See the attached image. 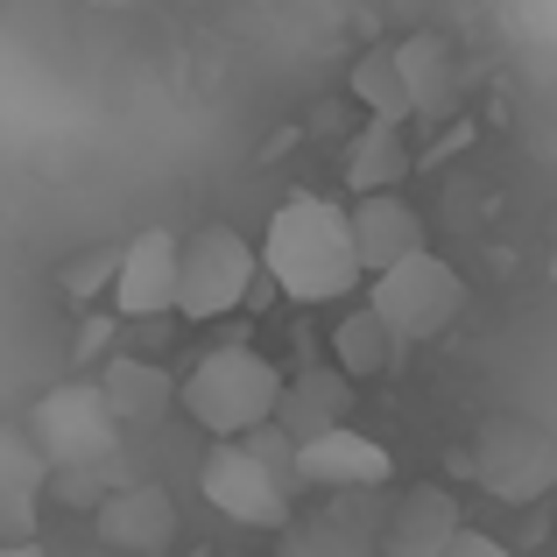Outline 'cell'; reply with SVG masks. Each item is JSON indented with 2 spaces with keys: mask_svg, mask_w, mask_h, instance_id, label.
Instances as JSON below:
<instances>
[{
  "mask_svg": "<svg viewBox=\"0 0 557 557\" xmlns=\"http://www.w3.org/2000/svg\"><path fill=\"white\" fill-rule=\"evenodd\" d=\"M28 437L42 445V459L57 466H99V459H121V417H113L107 388L99 381H64L36 403L28 417Z\"/></svg>",
  "mask_w": 557,
  "mask_h": 557,
  "instance_id": "cell-6",
  "label": "cell"
},
{
  "mask_svg": "<svg viewBox=\"0 0 557 557\" xmlns=\"http://www.w3.org/2000/svg\"><path fill=\"white\" fill-rule=\"evenodd\" d=\"M403 127H409V121H381V113H368V127L346 141V184H354V190H388V184H403L409 170H417Z\"/></svg>",
  "mask_w": 557,
  "mask_h": 557,
  "instance_id": "cell-17",
  "label": "cell"
},
{
  "mask_svg": "<svg viewBox=\"0 0 557 557\" xmlns=\"http://www.w3.org/2000/svg\"><path fill=\"white\" fill-rule=\"evenodd\" d=\"M50 487V459L28 431H0V544H36V502Z\"/></svg>",
  "mask_w": 557,
  "mask_h": 557,
  "instance_id": "cell-12",
  "label": "cell"
},
{
  "mask_svg": "<svg viewBox=\"0 0 557 557\" xmlns=\"http://www.w3.org/2000/svg\"><path fill=\"white\" fill-rule=\"evenodd\" d=\"M368 304L395 325L403 346L409 339H437V332L466 311V275L451 269L445 255L417 247V255H403V261H388V269L368 275Z\"/></svg>",
  "mask_w": 557,
  "mask_h": 557,
  "instance_id": "cell-5",
  "label": "cell"
},
{
  "mask_svg": "<svg viewBox=\"0 0 557 557\" xmlns=\"http://www.w3.org/2000/svg\"><path fill=\"white\" fill-rule=\"evenodd\" d=\"M113 318H163L177 311V233L170 226H141L135 240H121V269L107 289Z\"/></svg>",
  "mask_w": 557,
  "mask_h": 557,
  "instance_id": "cell-9",
  "label": "cell"
},
{
  "mask_svg": "<svg viewBox=\"0 0 557 557\" xmlns=\"http://www.w3.org/2000/svg\"><path fill=\"white\" fill-rule=\"evenodd\" d=\"M261 275L289 304H339L368 283L354 247V219L332 198H283L261 233Z\"/></svg>",
  "mask_w": 557,
  "mask_h": 557,
  "instance_id": "cell-1",
  "label": "cell"
},
{
  "mask_svg": "<svg viewBox=\"0 0 557 557\" xmlns=\"http://www.w3.org/2000/svg\"><path fill=\"white\" fill-rule=\"evenodd\" d=\"M395 64H403V85H409L417 121H445V113L459 107V57H451L445 36H431V28L403 36V42H395Z\"/></svg>",
  "mask_w": 557,
  "mask_h": 557,
  "instance_id": "cell-15",
  "label": "cell"
},
{
  "mask_svg": "<svg viewBox=\"0 0 557 557\" xmlns=\"http://www.w3.org/2000/svg\"><path fill=\"white\" fill-rule=\"evenodd\" d=\"M395 354H403V339H395V325L374 311V304H354V311L332 325V360H339L354 381H374L395 368Z\"/></svg>",
  "mask_w": 557,
  "mask_h": 557,
  "instance_id": "cell-18",
  "label": "cell"
},
{
  "mask_svg": "<svg viewBox=\"0 0 557 557\" xmlns=\"http://www.w3.org/2000/svg\"><path fill=\"white\" fill-rule=\"evenodd\" d=\"M113 269H121V240L92 247V255H71V261H57V289H64L71 304H99V297L113 289Z\"/></svg>",
  "mask_w": 557,
  "mask_h": 557,
  "instance_id": "cell-20",
  "label": "cell"
},
{
  "mask_svg": "<svg viewBox=\"0 0 557 557\" xmlns=\"http://www.w3.org/2000/svg\"><path fill=\"white\" fill-rule=\"evenodd\" d=\"M275 395H283V368L269 354H255V346H212L177 381V409L212 437H240L255 423H269Z\"/></svg>",
  "mask_w": 557,
  "mask_h": 557,
  "instance_id": "cell-3",
  "label": "cell"
},
{
  "mask_svg": "<svg viewBox=\"0 0 557 557\" xmlns=\"http://www.w3.org/2000/svg\"><path fill=\"white\" fill-rule=\"evenodd\" d=\"M473 473L494 502H536L557 480V445H550V431H536V423H522V417H494L487 431H480Z\"/></svg>",
  "mask_w": 557,
  "mask_h": 557,
  "instance_id": "cell-7",
  "label": "cell"
},
{
  "mask_svg": "<svg viewBox=\"0 0 557 557\" xmlns=\"http://www.w3.org/2000/svg\"><path fill=\"white\" fill-rule=\"evenodd\" d=\"M354 417V374L332 360V368H297L283 374V395H275V423L289 431V445L332 431V423Z\"/></svg>",
  "mask_w": 557,
  "mask_h": 557,
  "instance_id": "cell-13",
  "label": "cell"
},
{
  "mask_svg": "<svg viewBox=\"0 0 557 557\" xmlns=\"http://www.w3.org/2000/svg\"><path fill=\"white\" fill-rule=\"evenodd\" d=\"M107 332H113V318H92V325H85V339H78V354H85V360H92V354H99V346H107Z\"/></svg>",
  "mask_w": 557,
  "mask_h": 557,
  "instance_id": "cell-21",
  "label": "cell"
},
{
  "mask_svg": "<svg viewBox=\"0 0 557 557\" xmlns=\"http://www.w3.org/2000/svg\"><path fill=\"white\" fill-rule=\"evenodd\" d=\"M451 530H459V502L445 487H403V502L381 522V550L395 557H445Z\"/></svg>",
  "mask_w": 557,
  "mask_h": 557,
  "instance_id": "cell-14",
  "label": "cell"
},
{
  "mask_svg": "<svg viewBox=\"0 0 557 557\" xmlns=\"http://www.w3.org/2000/svg\"><path fill=\"white\" fill-rule=\"evenodd\" d=\"M99 388H107L121 431L127 423H163L170 409H177V374L156 368V360H141V354H113L107 368H99Z\"/></svg>",
  "mask_w": 557,
  "mask_h": 557,
  "instance_id": "cell-16",
  "label": "cell"
},
{
  "mask_svg": "<svg viewBox=\"0 0 557 557\" xmlns=\"http://www.w3.org/2000/svg\"><path fill=\"white\" fill-rule=\"evenodd\" d=\"M198 494L240 530H283L289 502H297V445H289L283 423H255L240 437H219L198 466Z\"/></svg>",
  "mask_w": 557,
  "mask_h": 557,
  "instance_id": "cell-2",
  "label": "cell"
},
{
  "mask_svg": "<svg viewBox=\"0 0 557 557\" xmlns=\"http://www.w3.org/2000/svg\"><path fill=\"white\" fill-rule=\"evenodd\" d=\"M354 99L368 113H381V121H417V107H409V85H403V64H395V42H381V50H368L354 64Z\"/></svg>",
  "mask_w": 557,
  "mask_h": 557,
  "instance_id": "cell-19",
  "label": "cell"
},
{
  "mask_svg": "<svg viewBox=\"0 0 557 557\" xmlns=\"http://www.w3.org/2000/svg\"><path fill=\"white\" fill-rule=\"evenodd\" d=\"M261 283V247L240 226L212 219V226L177 240V311L184 318H226L255 297Z\"/></svg>",
  "mask_w": 557,
  "mask_h": 557,
  "instance_id": "cell-4",
  "label": "cell"
},
{
  "mask_svg": "<svg viewBox=\"0 0 557 557\" xmlns=\"http://www.w3.org/2000/svg\"><path fill=\"white\" fill-rule=\"evenodd\" d=\"M346 219H354V247H360V269H368V275L423 247V212L403 198V184H388V190H354Z\"/></svg>",
  "mask_w": 557,
  "mask_h": 557,
  "instance_id": "cell-11",
  "label": "cell"
},
{
  "mask_svg": "<svg viewBox=\"0 0 557 557\" xmlns=\"http://www.w3.org/2000/svg\"><path fill=\"white\" fill-rule=\"evenodd\" d=\"M92 530H99L107 550L156 557V550L177 544V508H170V494L149 487V480H113V487L92 502Z\"/></svg>",
  "mask_w": 557,
  "mask_h": 557,
  "instance_id": "cell-10",
  "label": "cell"
},
{
  "mask_svg": "<svg viewBox=\"0 0 557 557\" xmlns=\"http://www.w3.org/2000/svg\"><path fill=\"white\" fill-rule=\"evenodd\" d=\"M395 480V459L388 445L368 431H354V423H332V431L304 437L297 445V487H318V494H339V487H388Z\"/></svg>",
  "mask_w": 557,
  "mask_h": 557,
  "instance_id": "cell-8",
  "label": "cell"
}]
</instances>
